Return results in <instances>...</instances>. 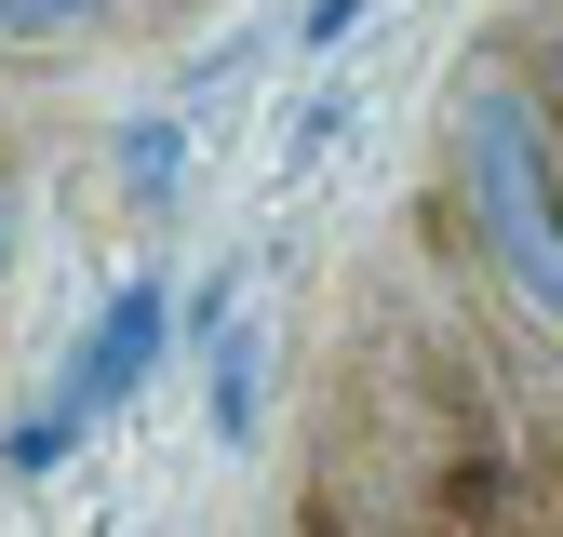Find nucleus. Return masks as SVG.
Listing matches in <instances>:
<instances>
[{"instance_id": "1", "label": "nucleus", "mask_w": 563, "mask_h": 537, "mask_svg": "<svg viewBox=\"0 0 563 537\" xmlns=\"http://www.w3.org/2000/svg\"><path fill=\"white\" fill-rule=\"evenodd\" d=\"M456 188H470L483 255L510 268V296L563 322V162H550L523 81H470V108H456Z\"/></svg>"}, {"instance_id": "6", "label": "nucleus", "mask_w": 563, "mask_h": 537, "mask_svg": "<svg viewBox=\"0 0 563 537\" xmlns=\"http://www.w3.org/2000/svg\"><path fill=\"white\" fill-rule=\"evenodd\" d=\"M550 54H563V28H550Z\"/></svg>"}, {"instance_id": "2", "label": "nucleus", "mask_w": 563, "mask_h": 537, "mask_svg": "<svg viewBox=\"0 0 563 537\" xmlns=\"http://www.w3.org/2000/svg\"><path fill=\"white\" fill-rule=\"evenodd\" d=\"M148 363H162V283H121L81 336V363H67V403H121Z\"/></svg>"}, {"instance_id": "3", "label": "nucleus", "mask_w": 563, "mask_h": 537, "mask_svg": "<svg viewBox=\"0 0 563 537\" xmlns=\"http://www.w3.org/2000/svg\"><path fill=\"white\" fill-rule=\"evenodd\" d=\"M175 162H188V134H175V121H134V134H121V188L148 201V216L175 201Z\"/></svg>"}, {"instance_id": "4", "label": "nucleus", "mask_w": 563, "mask_h": 537, "mask_svg": "<svg viewBox=\"0 0 563 537\" xmlns=\"http://www.w3.org/2000/svg\"><path fill=\"white\" fill-rule=\"evenodd\" d=\"M95 0H0V41H54V28H81Z\"/></svg>"}, {"instance_id": "5", "label": "nucleus", "mask_w": 563, "mask_h": 537, "mask_svg": "<svg viewBox=\"0 0 563 537\" xmlns=\"http://www.w3.org/2000/svg\"><path fill=\"white\" fill-rule=\"evenodd\" d=\"M349 14H363V0H309V54H322V41H335Z\"/></svg>"}]
</instances>
